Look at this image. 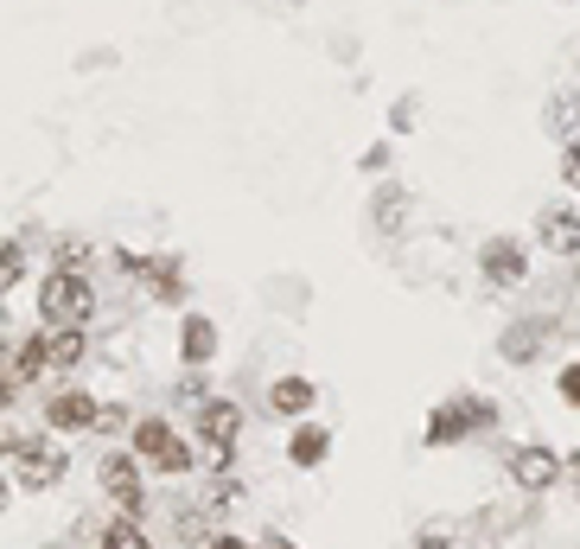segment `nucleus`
Instances as JSON below:
<instances>
[{
	"mask_svg": "<svg viewBox=\"0 0 580 549\" xmlns=\"http://www.w3.org/2000/svg\"><path fill=\"white\" fill-rule=\"evenodd\" d=\"M90 307H96V294H90V282H83V275H71V268L45 275V288H39V314H45V333L83 326V319H90Z\"/></svg>",
	"mask_w": 580,
	"mask_h": 549,
	"instance_id": "obj_1",
	"label": "nucleus"
},
{
	"mask_svg": "<svg viewBox=\"0 0 580 549\" xmlns=\"http://www.w3.org/2000/svg\"><path fill=\"white\" fill-rule=\"evenodd\" d=\"M134 454H141V460H153L160 472H192V447L179 441L166 421H153V416L134 421Z\"/></svg>",
	"mask_w": 580,
	"mask_h": 549,
	"instance_id": "obj_2",
	"label": "nucleus"
},
{
	"mask_svg": "<svg viewBox=\"0 0 580 549\" xmlns=\"http://www.w3.org/2000/svg\"><path fill=\"white\" fill-rule=\"evenodd\" d=\"M13 479H20L26 492L58 486V479H64V454L51 441H13Z\"/></svg>",
	"mask_w": 580,
	"mask_h": 549,
	"instance_id": "obj_3",
	"label": "nucleus"
},
{
	"mask_svg": "<svg viewBox=\"0 0 580 549\" xmlns=\"http://www.w3.org/2000/svg\"><path fill=\"white\" fill-rule=\"evenodd\" d=\"M102 492L115 498L128 518H141V505H147V492H141V467H134L128 454H109V460H102Z\"/></svg>",
	"mask_w": 580,
	"mask_h": 549,
	"instance_id": "obj_4",
	"label": "nucleus"
},
{
	"mask_svg": "<svg viewBox=\"0 0 580 549\" xmlns=\"http://www.w3.org/2000/svg\"><path fill=\"white\" fill-rule=\"evenodd\" d=\"M479 268H485V282H498V288H517L523 275H530V256L510 243V236H491L479 250Z\"/></svg>",
	"mask_w": 580,
	"mask_h": 549,
	"instance_id": "obj_5",
	"label": "nucleus"
},
{
	"mask_svg": "<svg viewBox=\"0 0 580 549\" xmlns=\"http://www.w3.org/2000/svg\"><path fill=\"white\" fill-rule=\"evenodd\" d=\"M510 479H517L523 492H549L561 479V460L549 447H517V454H510Z\"/></svg>",
	"mask_w": 580,
	"mask_h": 549,
	"instance_id": "obj_6",
	"label": "nucleus"
},
{
	"mask_svg": "<svg viewBox=\"0 0 580 549\" xmlns=\"http://www.w3.org/2000/svg\"><path fill=\"white\" fill-rule=\"evenodd\" d=\"M472 421H491V403H447V409H434L428 441L447 447V441H459V435H472Z\"/></svg>",
	"mask_w": 580,
	"mask_h": 549,
	"instance_id": "obj_7",
	"label": "nucleus"
},
{
	"mask_svg": "<svg viewBox=\"0 0 580 549\" xmlns=\"http://www.w3.org/2000/svg\"><path fill=\"white\" fill-rule=\"evenodd\" d=\"M96 421H102L96 396H83V390H64V396H51V403H45V428L77 435V428H96Z\"/></svg>",
	"mask_w": 580,
	"mask_h": 549,
	"instance_id": "obj_8",
	"label": "nucleus"
},
{
	"mask_svg": "<svg viewBox=\"0 0 580 549\" xmlns=\"http://www.w3.org/2000/svg\"><path fill=\"white\" fill-rule=\"evenodd\" d=\"M199 428H204V441H211V454L224 460L230 447H236V435H243V409H236V403H204Z\"/></svg>",
	"mask_w": 580,
	"mask_h": 549,
	"instance_id": "obj_9",
	"label": "nucleus"
},
{
	"mask_svg": "<svg viewBox=\"0 0 580 549\" xmlns=\"http://www.w3.org/2000/svg\"><path fill=\"white\" fill-rule=\"evenodd\" d=\"M211 352H217V326H211L204 314H192L185 326H179V358H185V365L199 370L204 358H211Z\"/></svg>",
	"mask_w": 580,
	"mask_h": 549,
	"instance_id": "obj_10",
	"label": "nucleus"
},
{
	"mask_svg": "<svg viewBox=\"0 0 580 549\" xmlns=\"http://www.w3.org/2000/svg\"><path fill=\"white\" fill-rule=\"evenodd\" d=\"M542 243L561 256H580V211H549L542 217Z\"/></svg>",
	"mask_w": 580,
	"mask_h": 549,
	"instance_id": "obj_11",
	"label": "nucleus"
},
{
	"mask_svg": "<svg viewBox=\"0 0 580 549\" xmlns=\"http://www.w3.org/2000/svg\"><path fill=\"white\" fill-rule=\"evenodd\" d=\"M268 409H275V416H306V409H313V384H306V377H281L275 390H268Z\"/></svg>",
	"mask_w": 580,
	"mask_h": 549,
	"instance_id": "obj_12",
	"label": "nucleus"
},
{
	"mask_svg": "<svg viewBox=\"0 0 580 549\" xmlns=\"http://www.w3.org/2000/svg\"><path fill=\"white\" fill-rule=\"evenodd\" d=\"M45 365H51V333H32V339L20 345V352H13V377H45Z\"/></svg>",
	"mask_w": 580,
	"mask_h": 549,
	"instance_id": "obj_13",
	"label": "nucleus"
},
{
	"mask_svg": "<svg viewBox=\"0 0 580 549\" xmlns=\"http://www.w3.org/2000/svg\"><path fill=\"white\" fill-rule=\"evenodd\" d=\"M326 447H332L326 428H301V435L287 441V460H294V467H319V460H326Z\"/></svg>",
	"mask_w": 580,
	"mask_h": 549,
	"instance_id": "obj_14",
	"label": "nucleus"
},
{
	"mask_svg": "<svg viewBox=\"0 0 580 549\" xmlns=\"http://www.w3.org/2000/svg\"><path fill=\"white\" fill-rule=\"evenodd\" d=\"M134 268H141V282H147L160 301H179V268L173 262H134Z\"/></svg>",
	"mask_w": 580,
	"mask_h": 549,
	"instance_id": "obj_15",
	"label": "nucleus"
},
{
	"mask_svg": "<svg viewBox=\"0 0 580 549\" xmlns=\"http://www.w3.org/2000/svg\"><path fill=\"white\" fill-rule=\"evenodd\" d=\"M102 549H153V537L134 518H122V523H109V530H102Z\"/></svg>",
	"mask_w": 580,
	"mask_h": 549,
	"instance_id": "obj_16",
	"label": "nucleus"
},
{
	"mask_svg": "<svg viewBox=\"0 0 580 549\" xmlns=\"http://www.w3.org/2000/svg\"><path fill=\"white\" fill-rule=\"evenodd\" d=\"M77 358H83V326H64V333H51V365L71 370Z\"/></svg>",
	"mask_w": 580,
	"mask_h": 549,
	"instance_id": "obj_17",
	"label": "nucleus"
},
{
	"mask_svg": "<svg viewBox=\"0 0 580 549\" xmlns=\"http://www.w3.org/2000/svg\"><path fill=\"white\" fill-rule=\"evenodd\" d=\"M549 129H568V134L580 129V96H556L549 103Z\"/></svg>",
	"mask_w": 580,
	"mask_h": 549,
	"instance_id": "obj_18",
	"label": "nucleus"
},
{
	"mask_svg": "<svg viewBox=\"0 0 580 549\" xmlns=\"http://www.w3.org/2000/svg\"><path fill=\"white\" fill-rule=\"evenodd\" d=\"M0 268H7L0 282H20V268H26V250H20V243H7V250H0Z\"/></svg>",
	"mask_w": 580,
	"mask_h": 549,
	"instance_id": "obj_19",
	"label": "nucleus"
},
{
	"mask_svg": "<svg viewBox=\"0 0 580 549\" xmlns=\"http://www.w3.org/2000/svg\"><path fill=\"white\" fill-rule=\"evenodd\" d=\"M561 403H574V409H580V365L561 370Z\"/></svg>",
	"mask_w": 580,
	"mask_h": 549,
	"instance_id": "obj_20",
	"label": "nucleus"
},
{
	"mask_svg": "<svg viewBox=\"0 0 580 549\" xmlns=\"http://www.w3.org/2000/svg\"><path fill=\"white\" fill-rule=\"evenodd\" d=\"M561 173H568V185H580V141L568 148V166H561Z\"/></svg>",
	"mask_w": 580,
	"mask_h": 549,
	"instance_id": "obj_21",
	"label": "nucleus"
},
{
	"mask_svg": "<svg viewBox=\"0 0 580 549\" xmlns=\"http://www.w3.org/2000/svg\"><path fill=\"white\" fill-rule=\"evenodd\" d=\"M204 549H250V543H243V537H211Z\"/></svg>",
	"mask_w": 580,
	"mask_h": 549,
	"instance_id": "obj_22",
	"label": "nucleus"
},
{
	"mask_svg": "<svg viewBox=\"0 0 580 549\" xmlns=\"http://www.w3.org/2000/svg\"><path fill=\"white\" fill-rule=\"evenodd\" d=\"M255 549H294V543H287V537H262Z\"/></svg>",
	"mask_w": 580,
	"mask_h": 549,
	"instance_id": "obj_23",
	"label": "nucleus"
},
{
	"mask_svg": "<svg viewBox=\"0 0 580 549\" xmlns=\"http://www.w3.org/2000/svg\"><path fill=\"white\" fill-rule=\"evenodd\" d=\"M421 549H447V543H440V537H428V543H421Z\"/></svg>",
	"mask_w": 580,
	"mask_h": 549,
	"instance_id": "obj_24",
	"label": "nucleus"
}]
</instances>
